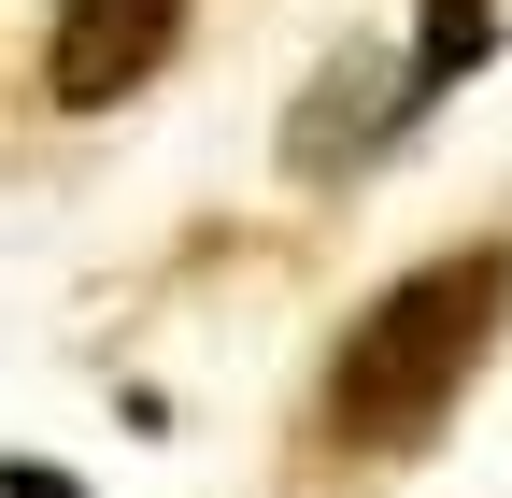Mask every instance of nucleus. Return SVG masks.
I'll use <instances>...</instances> for the list:
<instances>
[{"mask_svg":"<svg viewBox=\"0 0 512 498\" xmlns=\"http://www.w3.org/2000/svg\"><path fill=\"white\" fill-rule=\"evenodd\" d=\"M498 314H512V242H456V257L399 271L342 328V356H328V427H342L356 456H427L441 413L470 399Z\"/></svg>","mask_w":512,"mask_h":498,"instance_id":"obj_1","label":"nucleus"},{"mask_svg":"<svg viewBox=\"0 0 512 498\" xmlns=\"http://www.w3.org/2000/svg\"><path fill=\"white\" fill-rule=\"evenodd\" d=\"M171 43H185V0H57L43 15V86H57V114H114L128 86H157Z\"/></svg>","mask_w":512,"mask_h":498,"instance_id":"obj_2","label":"nucleus"},{"mask_svg":"<svg viewBox=\"0 0 512 498\" xmlns=\"http://www.w3.org/2000/svg\"><path fill=\"white\" fill-rule=\"evenodd\" d=\"M484 57H498V0H427V29H413V114L441 100V86H456V72H484Z\"/></svg>","mask_w":512,"mask_h":498,"instance_id":"obj_3","label":"nucleus"},{"mask_svg":"<svg viewBox=\"0 0 512 498\" xmlns=\"http://www.w3.org/2000/svg\"><path fill=\"white\" fill-rule=\"evenodd\" d=\"M0 498H86V484L57 470V456H0Z\"/></svg>","mask_w":512,"mask_h":498,"instance_id":"obj_4","label":"nucleus"}]
</instances>
